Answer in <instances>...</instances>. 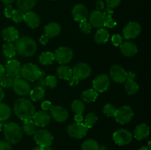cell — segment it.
I'll return each instance as SVG.
<instances>
[{
    "mask_svg": "<svg viewBox=\"0 0 151 150\" xmlns=\"http://www.w3.org/2000/svg\"><path fill=\"white\" fill-rule=\"evenodd\" d=\"M15 114L22 121L31 120L35 113L33 104L27 99L19 98L16 100L13 106Z\"/></svg>",
    "mask_w": 151,
    "mask_h": 150,
    "instance_id": "obj_1",
    "label": "cell"
},
{
    "mask_svg": "<svg viewBox=\"0 0 151 150\" xmlns=\"http://www.w3.org/2000/svg\"><path fill=\"white\" fill-rule=\"evenodd\" d=\"M16 52L23 57H31L37 50V44L32 38L23 36L19 38L15 44Z\"/></svg>",
    "mask_w": 151,
    "mask_h": 150,
    "instance_id": "obj_2",
    "label": "cell"
},
{
    "mask_svg": "<svg viewBox=\"0 0 151 150\" xmlns=\"http://www.w3.org/2000/svg\"><path fill=\"white\" fill-rule=\"evenodd\" d=\"M4 136L6 141L10 144H17L22 140L23 131L19 124L10 122L4 126Z\"/></svg>",
    "mask_w": 151,
    "mask_h": 150,
    "instance_id": "obj_3",
    "label": "cell"
},
{
    "mask_svg": "<svg viewBox=\"0 0 151 150\" xmlns=\"http://www.w3.org/2000/svg\"><path fill=\"white\" fill-rule=\"evenodd\" d=\"M20 74L23 79L29 82L38 80L39 78L43 77L45 74L44 71H41L37 65L31 63L24 64L22 66Z\"/></svg>",
    "mask_w": 151,
    "mask_h": 150,
    "instance_id": "obj_4",
    "label": "cell"
},
{
    "mask_svg": "<svg viewBox=\"0 0 151 150\" xmlns=\"http://www.w3.org/2000/svg\"><path fill=\"white\" fill-rule=\"evenodd\" d=\"M134 112L130 106L125 105L116 109L114 113V118L116 121L119 124H126L132 120L134 117Z\"/></svg>",
    "mask_w": 151,
    "mask_h": 150,
    "instance_id": "obj_5",
    "label": "cell"
},
{
    "mask_svg": "<svg viewBox=\"0 0 151 150\" xmlns=\"http://www.w3.org/2000/svg\"><path fill=\"white\" fill-rule=\"evenodd\" d=\"M34 140L38 146H50L52 144L53 136L51 132L44 129L37 130L34 134Z\"/></svg>",
    "mask_w": 151,
    "mask_h": 150,
    "instance_id": "obj_6",
    "label": "cell"
},
{
    "mask_svg": "<svg viewBox=\"0 0 151 150\" xmlns=\"http://www.w3.org/2000/svg\"><path fill=\"white\" fill-rule=\"evenodd\" d=\"M73 51L66 46L59 47L55 52V60L60 64H66L69 63L73 58Z\"/></svg>",
    "mask_w": 151,
    "mask_h": 150,
    "instance_id": "obj_7",
    "label": "cell"
},
{
    "mask_svg": "<svg viewBox=\"0 0 151 150\" xmlns=\"http://www.w3.org/2000/svg\"><path fill=\"white\" fill-rule=\"evenodd\" d=\"M12 87L14 92L21 96L27 95L30 91V85L27 81L19 76L14 78Z\"/></svg>",
    "mask_w": 151,
    "mask_h": 150,
    "instance_id": "obj_8",
    "label": "cell"
},
{
    "mask_svg": "<svg viewBox=\"0 0 151 150\" xmlns=\"http://www.w3.org/2000/svg\"><path fill=\"white\" fill-rule=\"evenodd\" d=\"M113 140L119 146L128 145L132 141L133 134L127 129H119L113 134Z\"/></svg>",
    "mask_w": 151,
    "mask_h": 150,
    "instance_id": "obj_9",
    "label": "cell"
},
{
    "mask_svg": "<svg viewBox=\"0 0 151 150\" xmlns=\"http://www.w3.org/2000/svg\"><path fill=\"white\" fill-rule=\"evenodd\" d=\"M72 76L78 79H84L88 78L91 74V69L89 65L86 63H78L73 67Z\"/></svg>",
    "mask_w": 151,
    "mask_h": 150,
    "instance_id": "obj_10",
    "label": "cell"
},
{
    "mask_svg": "<svg viewBox=\"0 0 151 150\" xmlns=\"http://www.w3.org/2000/svg\"><path fill=\"white\" fill-rule=\"evenodd\" d=\"M94 89L98 93H103L107 91L110 86V79L106 74H101L96 76L92 82Z\"/></svg>",
    "mask_w": 151,
    "mask_h": 150,
    "instance_id": "obj_11",
    "label": "cell"
},
{
    "mask_svg": "<svg viewBox=\"0 0 151 150\" xmlns=\"http://www.w3.org/2000/svg\"><path fill=\"white\" fill-rule=\"evenodd\" d=\"M87 131L88 128L83 123H74L69 125L67 127V133L69 136L78 139L83 138L86 135Z\"/></svg>",
    "mask_w": 151,
    "mask_h": 150,
    "instance_id": "obj_12",
    "label": "cell"
},
{
    "mask_svg": "<svg viewBox=\"0 0 151 150\" xmlns=\"http://www.w3.org/2000/svg\"><path fill=\"white\" fill-rule=\"evenodd\" d=\"M141 25L136 21H131L127 24L123 29L124 38L127 40L134 39L141 33Z\"/></svg>",
    "mask_w": 151,
    "mask_h": 150,
    "instance_id": "obj_13",
    "label": "cell"
},
{
    "mask_svg": "<svg viewBox=\"0 0 151 150\" xmlns=\"http://www.w3.org/2000/svg\"><path fill=\"white\" fill-rule=\"evenodd\" d=\"M110 76L114 82L122 83L127 79V72L119 65H114L110 69Z\"/></svg>",
    "mask_w": 151,
    "mask_h": 150,
    "instance_id": "obj_14",
    "label": "cell"
},
{
    "mask_svg": "<svg viewBox=\"0 0 151 150\" xmlns=\"http://www.w3.org/2000/svg\"><path fill=\"white\" fill-rule=\"evenodd\" d=\"M51 116L58 122H63L67 120L69 113L67 110L60 105L52 106L50 109Z\"/></svg>",
    "mask_w": 151,
    "mask_h": 150,
    "instance_id": "obj_15",
    "label": "cell"
},
{
    "mask_svg": "<svg viewBox=\"0 0 151 150\" xmlns=\"http://www.w3.org/2000/svg\"><path fill=\"white\" fill-rule=\"evenodd\" d=\"M72 16L73 19L78 22H82L86 21L88 16V12L86 6L83 4H78L75 5L72 9Z\"/></svg>",
    "mask_w": 151,
    "mask_h": 150,
    "instance_id": "obj_16",
    "label": "cell"
},
{
    "mask_svg": "<svg viewBox=\"0 0 151 150\" xmlns=\"http://www.w3.org/2000/svg\"><path fill=\"white\" fill-rule=\"evenodd\" d=\"M4 68H5L6 74L15 78L19 76L20 74L22 66L19 60L12 59L7 61Z\"/></svg>",
    "mask_w": 151,
    "mask_h": 150,
    "instance_id": "obj_17",
    "label": "cell"
},
{
    "mask_svg": "<svg viewBox=\"0 0 151 150\" xmlns=\"http://www.w3.org/2000/svg\"><path fill=\"white\" fill-rule=\"evenodd\" d=\"M33 122L37 126L44 127L48 125L51 121V116L46 111H38L35 113L33 117Z\"/></svg>",
    "mask_w": 151,
    "mask_h": 150,
    "instance_id": "obj_18",
    "label": "cell"
},
{
    "mask_svg": "<svg viewBox=\"0 0 151 150\" xmlns=\"http://www.w3.org/2000/svg\"><path fill=\"white\" fill-rule=\"evenodd\" d=\"M104 16L103 13L98 10H94L89 15V23L91 26H94L95 28H102L104 26L105 24Z\"/></svg>",
    "mask_w": 151,
    "mask_h": 150,
    "instance_id": "obj_19",
    "label": "cell"
},
{
    "mask_svg": "<svg viewBox=\"0 0 151 150\" xmlns=\"http://www.w3.org/2000/svg\"><path fill=\"white\" fill-rule=\"evenodd\" d=\"M23 20L30 28L35 29L39 26L41 20L38 15L32 11H28L24 13Z\"/></svg>",
    "mask_w": 151,
    "mask_h": 150,
    "instance_id": "obj_20",
    "label": "cell"
},
{
    "mask_svg": "<svg viewBox=\"0 0 151 150\" xmlns=\"http://www.w3.org/2000/svg\"><path fill=\"white\" fill-rule=\"evenodd\" d=\"M119 48H120L121 53L126 57H132V56L135 55L138 51L137 45L131 41H126L125 43H122L119 46Z\"/></svg>",
    "mask_w": 151,
    "mask_h": 150,
    "instance_id": "obj_21",
    "label": "cell"
},
{
    "mask_svg": "<svg viewBox=\"0 0 151 150\" xmlns=\"http://www.w3.org/2000/svg\"><path fill=\"white\" fill-rule=\"evenodd\" d=\"M1 36L6 42H13L19 38V33L13 26H8L4 29L1 32Z\"/></svg>",
    "mask_w": 151,
    "mask_h": 150,
    "instance_id": "obj_22",
    "label": "cell"
},
{
    "mask_svg": "<svg viewBox=\"0 0 151 150\" xmlns=\"http://www.w3.org/2000/svg\"><path fill=\"white\" fill-rule=\"evenodd\" d=\"M150 134V127L146 124L142 123L136 126L134 131V138L138 141L145 139Z\"/></svg>",
    "mask_w": 151,
    "mask_h": 150,
    "instance_id": "obj_23",
    "label": "cell"
},
{
    "mask_svg": "<svg viewBox=\"0 0 151 150\" xmlns=\"http://www.w3.org/2000/svg\"><path fill=\"white\" fill-rule=\"evenodd\" d=\"M61 31V26L58 23L56 22H51L46 25L44 27V32L47 36L49 38H54L60 34Z\"/></svg>",
    "mask_w": 151,
    "mask_h": 150,
    "instance_id": "obj_24",
    "label": "cell"
},
{
    "mask_svg": "<svg viewBox=\"0 0 151 150\" xmlns=\"http://www.w3.org/2000/svg\"><path fill=\"white\" fill-rule=\"evenodd\" d=\"M57 74L59 78L64 80H69L72 76V70L68 66L63 64L57 68Z\"/></svg>",
    "mask_w": 151,
    "mask_h": 150,
    "instance_id": "obj_25",
    "label": "cell"
},
{
    "mask_svg": "<svg viewBox=\"0 0 151 150\" xmlns=\"http://www.w3.org/2000/svg\"><path fill=\"white\" fill-rule=\"evenodd\" d=\"M109 32L105 28H100L96 32L94 35V41L97 44H105L107 42L109 39Z\"/></svg>",
    "mask_w": 151,
    "mask_h": 150,
    "instance_id": "obj_26",
    "label": "cell"
},
{
    "mask_svg": "<svg viewBox=\"0 0 151 150\" xmlns=\"http://www.w3.org/2000/svg\"><path fill=\"white\" fill-rule=\"evenodd\" d=\"M37 0H17V6L24 13L30 11L36 4Z\"/></svg>",
    "mask_w": 151,
    "mask_h": 150,
    "instance_id": "obj_27",
    "label": "cell"
},
{
    "mask_svg": "<svg viewBox=\"0 0 151 150\" xmlns=\"http://www.w3.org/2000/svg\"><path fill=\"white\" fill-rule=\"evenodd\" d=\"M98 97V92L94 89H88L84 91L81 94V99L86 103L94 102Z\"/></svg>",
    "mask_w": 151,
    "mask_h": 150,
    "instance_id": "obj_28",
    "label": "cell"
},
{
    "mask_svg": "<svg viewBox=\"0 0 151 150\" xmlns=\"http://www.w3.org/2000/svg\"><path fill=\"white\" fill-rule=\"evenodd\" d=\"M29 96L32 101H37L43 99L45 96V89L41 87L36 86L29 91Z\"/></svg>",
    "mask_w": 151,
    "mask_h": 150,
    "instance_id": "obj_29",
    "label": "cell"
},
{
    "mask_svg": "<svg viewBox=\"0 0 151 150\" xmlns=\"http://www.w3.org/2000/svg\"><path fill=\"white\" fill-rule=\"evenodd\" d=\"M125 90L128 95H134L138 92L139 85L134 79H127L125 82Z\"/></svg>",
    "mask_w": 151,
    "mask_h": 150,
    "instance_id": "obj_30",
    "label": "cell"
},
{
    "mask_svg": "<svg viewBox=\"0 0 151 150\" xmlns=\"http://www.w3.org/2000/svg\"><path fill=\"white\" fill-rule=\"evenodd\" d=\"M22 129L27 135H32L36 132V126L32 119L24 121Z\"/></svg>",
    "mask_w": 151,
    "mask_h": 150,
    "instance_id": "obj_31",
    "label": "cell"
},
{
    "mask_svg": "<svg viewBox=\"0 0 151 150\" xmlns=\"http://www.w3.org/2000/svg\"><path fill=\"white\" fill-rule=\"evenodd\" d=\"M11 109L10 106L5 103L0 102V121L7 120L11 116Z\"/></svg>",
    "mask_w": 151,
    "mask_h": 150,
    "instance_id": "obj_32",
    "label": "cell"
},
{
    "mask_svg": "<svg viewBox=\"0 0 151 150\" xmlns=\"http://www.w3.org/2000/svg\"><path fill=\"white\" fill-rule=\"evenodd\" d=\"M38 60L42 65L48 66V65L52 64L55 60L54 54L51 51H44L39 56Z\"/></svg>",
    "mask_w": 151,
    "mask_h": 150,
    "instance_id": "obj_33",
    "label": "cell"
},
{
    "mask_svg": "<svg viewBox=\"0 0 151 150\" xmlns=\"http://www.w3.org/2000/svg\"><path fill=\"white\" fill-rule=\"evenodd\" d=\"M16 49L14 44L7 42L3 45V54L7 58H12L16 55Z\"/></svg>",
    "mask_w": 151,
    "mask_h": 150,
    "instance_id": "obj_34",
    "label": "cell"
},
{
    "mask_svg": "<svg viewBox=\"0 0 151 150\" xmlns=\"http://www.w3.org/2000/svg\"><path fill=\"white\" fill-rule=\"evenodd\" d=\"M71 108L75 114H83L85 111V104L81 100L77 99L72 101Z\"/></svg>",
    "mask_w": 151,
    "mask_h": 150,
    "instance_id": "obj_35",
    "label": "cell"
},
{
    "mask_svg": "<svg viewBox=\"0 0 151 150\" xmlns=\"http://www.w3.org/2000/svg\"><path fill=\"white\" fill-rule=\"evenodd\" d=\"M13 80H14V77L7 74H3L0 76V85L4 88H9L13 85Z\"/></svg>",
    "mask_w": 151,
    "mask_h": 150,
    "instance_id": "obj_36",
    "label": "cell"
},
{
    "mask_svg": "<svg viewBox=\"0 0 151 150\" xmlns=\"http://www.w3.org/2000/svg\"><path fill=\"white\" fill-rule=\"evenodd\" d=\"M81 149L82 150H100V146L95 140L88 139L83 143Z\"/></svg>",
    "mask_w": 151,
    "mask_h": 150,
    "instance_id": "obj_37",
    "label": "cell"
},
{
    "mask_svg": "<svg viewBox=\"0 0 151 150\" xmlns=\"http://www.w3.org/2000/svg\"><path fill=\"white\" fill-rule=\"evenodd\" d=\"M97 116L94 113H89L86 115L85 119H84V125L86 126L88 129L92 127L96 122L97 121Z\"/></svg>",
    "mask_w": 151,
    "mask_h": 150,
    "instance_id": "obj_38",
    "label": "cell"
},
{
    "mask_svg": "<svg viewBox=\"0 0 151 150\" xmlns=\"http://www.w3.org/2000/svg\"><path fill=\"white\" fill-rule=\"evenodd\" d=\"M116 108L115 106H114L111 104H107L103 107V112L106 116L109 117H111V116H114V113L116 112Z\"/></svg>",
    "mask_w": 151,
    "mask_h": 150,
    "instance_id": "obj_39",
    "label": "cell"
},
{
    "mask_svg": "<svg viewBox=\"0 0 151 150\" xmlns=\"http://www.w3.org/2000/svg\"><path fill=\"white\" fill-rule=\"evenodd\" d=\"M24 13L22 12V10H20L19 9L18 10H15L13 12V15H12L11 19L16 23H19V22L22 21L24 19Z\"/></svg>",
    "mask_w": 151,
    "mask_h": 150,
    "instance_id": "obj_40",
    "label": "cell"
},
{
    "mask_svg": "<svg viewBox=\"0 0 151 150\" xmlns=\"http://www.w3.org/2000/svg\"><path fill=\"white\" fill-rule=\"evenodd\" d=\"M44 79H45L46 86L49 87V88H54L57 85V79H56V77L55 76L49 75Z\"/></svg>",
    "mask_w": 151,
    "mask_h": 150,
    "instance_id": "obj_41",
    "label": "cell"
},
{
    "mask_svg": "<svg viewBox=\"0 0 151 150\" xmlns=\"http://www.w3.org/2000/svg\"><path fill=\"white\" fill-rule=\"evenodd\" d=\"M80 29L84 34H89L91 31V25L87 21L80 22Z\"/></svg>",
    "mask_w": 151,
    "mask_h": 150,
    "instance_id": "obj_42",
    "label": "cell"
},
{
    "mask_svg": "<svg viewBox=\"0 0 151 150\" xmlns=\"http://www.w3.org/2000/svg\"><path fill=\"white\" fill-rule=\"evenodd\" d=\"M122 37L119 34H114L111 37V42L115 46H119L122 44Z\"/></svg>",
    "mask_w": 151,
    "mask_h": 150,
    "instance_id": "obj_43",
    "label": "cell"
},
{
    "mask_svg": "<svg viewBox=\"0 0 151 150\" xmlns=\"http://www.w3.org/2000/svg\"><path fill=\"white\" fill-rule=\"evenodd\" d=\"M15 9L12 7L11 5H7L4 10V14L6 18L8 19H11L12 15H13V12H14Z\"/></svg>",
    "mask_w": 151,
    "mask_h": 150,
    "instance_id": "obj_44",
    "label": "cell"
},
{
    "mask_svg": "<svg viewBox=\"0 0 151 150\" xmlns=\"http://www.w3.org/2000/svg\"><path fill=\"white\" fill-rule=\"evenodd\" d=\"M121 0H106V4L108 7L110 8H116L120 4Z\"/></svg>",
    "mask_w": 151,
    "mask_h": 150,
    "instance_id": "obj_45",
    "label": "cell"
},
{
    "mask_svg": "<svg viewBox=\"0 0 151 150\" xmlns=\"http://www.w3.org/2000/svg\"><path fill=\"white\" fill-rule=\"evenodd\" d=\"M114 11L113 9L110 8V7H106V8L104 9L103 12V15L104 16L105 19H110V18H112V15H113Z\"/></svg>",
    "mask_w": 151,
    "mask_h": 150,
    "instance_id": "obj_46",
    "label": "cell"
},
{
    "mask_svg": "<svg viewBox=\"0 0 151 150\" xmlns=\"http://www.w3.org/2000/svg\"><path fill=\"white\" fill-rule=\"evenodd\" d=\"M116 25V21L114 20V19H112V18L106 19V21H105L104 26H106V27L113 28Z\"/></svg>",
    "mask_w": 151,
    "mask_h": 150,
    "instance_id": "obj_47",
    "label": "cell"
},
{
    "mask_svg": "<svg viewBox=\"0 0 151 150\" xmlns=\"http://www.w3.org/2000/svg\"><path fill=\"white\" fill-rule=\"evenodd\" d=\"M0 150H12L10 143L6 141H0Z\"/></svg>",
    "mask_w": 151,
    "mask_h": 150,
    "instance_id": "obj_48",
    "label": "cell"
},
{
    "mask_svg": "<svg viewBox=\"0 0 151 150\" xmlns=\"http://www.w3.org/2000/svg\"><path fill=\"white\" fill-rule=\"evenodd\" d=\"M52 107V102H50V101H43L42 104H41V109H42L44 111L50 110Z\"/></svg>",
    "mask_w": 151,
    "mask_h": 150,
    "instance_id": "obj_49",
    "label": "cell"
},
{
    "mask_svg": "<svg viewBox=\"0 0 151 150\" xmlns=\"http://www.w3.org/2000/svg\"><path fill=\"white\" fill-rule=\"evenodd\" d=\"M49 38H49L48 36H47L45 34H44V35H41V36L40 37V38H39L40 44H42V45H46V44L48 43Z\"/></svg>",
    "mask_w": 151,
    "mask_h": 150,
    "instance_id": "obj_50",
    "label": "cell"
},
{
    "mask_svg": "<svg viewBox=\"0 0 151 150\" xmlns=\"http://www.w3.org/2000/svg\"><path fill=\"white\" fill-rule=\"evenodd\" d=\"M96 8H97V10L101 12L102 10H103L105 9V4L103 1L100 0V1H97L96 3Z\"/></svg>",
    "mask_w": 151,
    "mask_h": 150,
    "instance_id": "obj_51",
    "label": "cell"
},
{
    "mask_svg": "<svg viewBox=\"0 0 151 150\" xmlns=\"http://www.w3.org/2000/svg\"><path fill=\"white\" fill-rule=\"evenodd\" d=\"M68 81H69V85H70V86H75V85H77L78 84V82H79V79H78L76 77H75V76H72Z\"/></svg>",
    "mask_w": 151,
    "mask_h": 150,
    "instance_id": "obj_52",
    "label": "cell"
},
{
    "mask_svg": "<svg viewBox=\"0 0 151 150\" xmlns=\"http://www.w3.org/2000/svg\"><path fill=\"white\" fill-rule=\"evenodd\" d=\"M75 121H76V123H82L83 121V117L82 114H75Z\"/></svg>",
    "mask_w": 151,
    "mask_h": 150,
    "instance_id": "obj_53",
    "label": "cell"
},
{
    "mask_svg": "<svg viewBox=\"0 0 151 150\" xmlns=\"http://www.w3.org/2000/svg\"><path fill=\"white\" fill-rule=\"evenodd\" d=\"M38 86L41 87V88H44V87L46 86L45 79L43 77L39 78V79H38Z\"/></svg>",
    "mask_w": 151,
    "mask_h": 150,
    "instance_id": "obj_54",
    "label": "cell"
},
{
    "mask_svg": "<svg viewBox=\"0 0 151 150\" xmlns=\"http://www.w3.org/2000/svg\"><path fill=\"white\" fill-rule=\"evenodd\" d=\"M32 150H51L50 146H37Z\"/></svg>",
    "mask_w": 151,
    "mask_h": 150,
    "instance_id": "obj_55",
    "label": "cell"
},
{
    "mask_svg": "<svg viewBox=\"0 0 151 150\" xmlns=\"http://www.w3.org/2000/svg\"><path fill=\"white\" fill-rule=\"evenodd\" d=\"M1 1H2L6 6H7V5H11V4L14 2L15 0H1Z\"/></svg>",
    "mask_w": 151,
    "mask_h": 150,
    "instance_id": "obj_56",
    "label": "cell"
},
{
    "mask_svg": "<svg viewBox=\"0 0 151 150\" xmlns=\"http://www.w3.org/2000/svg\"><path fill=\"white\" fill-rule=\"evenodd\" d=\"M4 91H3L2 88L0 87V102L2 101V99H4Z\"/></svg>",
    "mask_w": 151,
    "mask_h": 150,
    "instance_id": "obj_57",
    "label": "cell"
},
{
    "mask_svg": "<svg viewBox=\"0 0 151 150\" xmlns=\"http://www.w3.org/2000/svg\"><path fill=\"white\" fill-rule=\"evenodd\" d=\"M5 73V68L3 65L0 64V76Z\"/></svg>",
    "mask_w": 151,
    "mask_h": 150,
    "instance_id": "obj_58",
    "label": "cell"
},
{
    "mask_svg": "<svg viewBox=\"0 0 151 150\" xmlns=\"http://www.w3.org/2000/svg\"><path fill=\"white\" fill-rule=\"evenodd\" d=\"M139 150H150V149H149L147 146H142V148H140Z\"/></svg>",
    "mask_w": 151,
    "mask_h": 150,
    "instance_id": "obj_59",
    "label": "cell"
},
{
    "mask_svg": "<svg viewBox=\"0 0 151 150\" xmlns=\"http://www.w3.org/2000/svg\"><path fill=\"white\" fill-rule=\"evenodd\" d=\"M147 148L149 149H150V141H149L148 142V146H147Z\"/></svg>",
    "mask_w": 151,
    "mask_h": 150,
    "instance_id": "obj_60",
    "label": "cell"
},
{
    "mask_svg": "<svg viewBox=\"0 0 151 150\" xmlns=\"http://www.w3.org/2000/svg\"><path fill=\"white\" fill-rule=\"evenodd\" d=\"M1 129H2V124H1V121H0V131H1Z\"/></svg>",
    "mask_w": 151,
    "mask_h": 150,
    "instance_id": "obj_61",
    "label": "cell"
},
{
    "mask_svg": "<svg viewBox=\"0 0 151 150\" xmlns=\"http://www.w3.org/2000/svg\"><path fill=\"white\" fill-rule=\"evenodd\" d=\"M52 1H56V0H52Z\"/></svg>",
    "mask_w": 151,
    "mask_h": 150,
    "instance_id": "obj_62",
    "label": "cell"
}]
</instances>
